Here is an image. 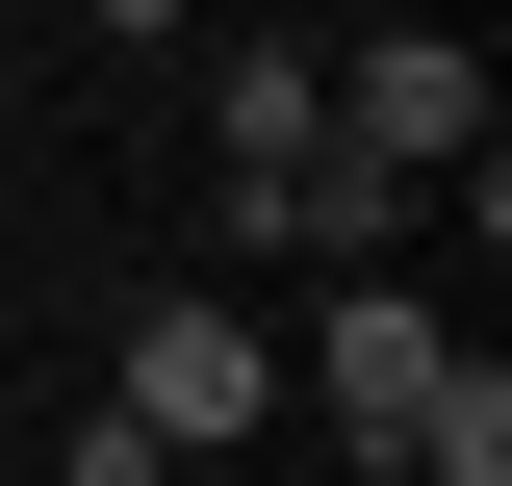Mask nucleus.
<instances>
[{"instance_id": "obj_3", "label": "nucleus", "mask_w": 512, "mask_h": 486, "mask_svg": "<svg viewBox=\"0 0 512 486\" xmlns=\"http://www.w3.org/2000/svg\"><path fill=\"white\" fill-rule=\"evenodd\" d=\"M256 256H308V282H333V256H384V231H410V154H359V128H308V154H256Z\"/></svg>"}, {"instance_id": "obj_6", "label": "nucleus", "mask_w": 512, "mask_h": 486, "mask_svg": "<svg viewBox=\"0 0 512 486\" xmlns=\"http://www.w3.org/2000/svg\"><path fill=\"white\" fill-rule=\"evenodd\" d=\"M77 26H180V0H77Z\"/></svg>"}, {"instance_id": "obj_4", "label": "nucleus", "mask_w": 512, "mask_h": 486, "mask_svg": "<svg viewBox=\"0 0 512 486\" xmlns=\"http://www.w3.org/2000/svg\"><path fill=\"white\" fill-rule=\"evenodd\" d=\"M333 128H359V154H410V180H436V154H487V52H461V26H384V52L333 77Z\"/></svg>"}, {"instance_id": "obj_5", "label": "nucleus", "mask_w": 512, "mask_h": 486, "mask_svg": "<svg viewBox=\"0 0 512 486\" xmlns=\"http://www.w3.org/2000/svg\"><path fill=\"white\" fill-rule=\"evenodd\" d=\"M205 128H231V180H256V154H308V128H333V52H282V26H256V52L205 77Z\"/></svg>"}, {"instance_id": "obj_1", "label": "nucleus", "mask_w": 512, "mask_h": 486, "mask_svg": "<svg viewBox=\"0 0 512 486\" xmlns=\"http://www.w3.org/2000/svg\"><path fill=\"white\" fill-rule=\"evenodd\" d=\"M308 384H333V435H359V461H410V486H487V461H512V384L461 359V333L384 282V256H333V333H308Z\"/></svg>"}, {"instance_id": "obj_2", "label": "nucleus", "mask_w": 512, "mask_h": 486, "mask_svg": "<svg viewBox=\"0 0 512 486\" xmlns=\"http://www.w3.org/2000/svg\"><path fill=\"white\" fill-rule=\"evenodd\" d=\"M128 435H154V461H205V435H256L282 410V359H256V307H154V333H128V384H103Z\"/></svg>"}]
</instances>
